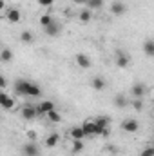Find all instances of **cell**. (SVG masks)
Wrapping results in <instances>:
<instances>
[{
	"mask_svg": "<svg viewBox=\"0 0 154 156\" xmlns=\"http://www.w3.org/2000/svg\"><path fill=\"white\" fill-rule=\"evenodd\" d=\"M31 85H33V82H31V80H26V78H18V80H15V83H13L15 93L20 94V96H29Z\"/></svg>",
	"mask_w": 154,
	"mask_h": 156,
	"instance_id": "obj_1",
	"label": "cell"
},
{
	"mask_svg": "<svg viewBox=\"0 0 154 156\" xmlns=\"http://www.w3.org/2000/svg\"><path fill=\"white\" fill-rule=\"evenodd\" d=\"M94 123H96V136H109V118L98 116L94 118Z\"/></svg>",
	"mask_w": 154,
	"mask_h": 156,
	"instance_id": "obj_2",
	"label": "cell"
},
{
	"mask_svg": "<svg viewBox=\"0 0 154 156\" xmlns=\"http://www.w3.org/2000/svg\"><path fill=\"white\" fill-rule=\"evenodd\" d=\"M114 62H116V66H118L120 69H125V67L131 64V58H129V55H127L125 51L118 49V51L114 53Z\"/></svg>",
	"mask_w": 154,
	"mask_h": 156,
	"instance_id": "obj_3",
	"label": "cell"
},
{
	"mask_svg": "<svg viewBox=\"0 0 154 156\" xmlns=\"http://www.w3.org/2000/svg\"><path fill=\"white\" fill-rule=\"evenodd\" d=\"M145 94H147V85L145 83L138 82L131 87V96L132 98H145Z\"/></svg>",
	"mask_w": 154,
	"mask_h": 156,
	"instance_id": "obj_4",
	"label": "cell"
},
{
	"mask_svg": "<svg viewBox=\"0 0 154 156\" xmlns=\"http://www.w3.org/2000/svg\"><path fill=\"white\" fill-rule=\"evenodd\" d=\"M138 129H140V123L134 118H125L121 122V131H125V133H136Z\"/></svg>",
	"mask_w": 154,
	"mask_h": 156,
	"instance_id": "obj_5",
	"label": "cell"
},
{
	"mask_svg": "<svg viewBox=\"0 0 154 156\" xmlns=\"http://www.w3.org/2000/svg\"><path fill=\"white\" fill-rule=\"evenodd\" d=\"M20 115L24 120H33V118L38 116V109H37V105H24L22 109H20Z\"/></svg>",
	"mask_w": 154,
	"mask_h": 156,
	"instance_id": "obj_6",
	"label": "cell"
},
{
	"mask_svg": "<svg viewBox=\"0 0 154 156\" xmlns=\"http://www.w3.org/2000/svg\"><path fill=\"white\" fill-rule=\"evenodd\" d=\"M37 109H38V116H45L47 113L54 111L56 107H54V102H51V100H44V102H40L38 105H37Z\"/></svg>",
	"mask_w": 154,
	"mask_h": 156,
	"instance_id": "obj_7",
	"label": "cell"
},
{
	"mask_svg": "<svg viewBox=\"0 0 154 156\" xmlns=\"http://www.w3.org/2000/svg\"><path fill=\"white\" fill-rule=\"evenodd\" d=\"M22 154L24 156H40V149L37 144L29 142V144H24L22 145Z\"/></svg>",
	"mask_w": 154,
	"mask_h": 156,
	"instance_id": "obj_8",
	"label": "cell"
},
{
	"mask_svg": "<svg viewBox=\"0 0 154 156\" xmlns=\"http://www.w3.org/2000/svg\"><path fill=\"white\" fill-rule=\"evenodd\" d=\"M75 64L80 69H89L91 67V58L87 55H83V53H78L76 56H75Z\"/></svg>",
	"mask_w": 154,
	"mask_h": 156,
	"instance_id": "obj_9",
	"label": "cell"
},
{
	"mask_svg": "<svg viewBox=\"0 0 154 156\" xmlns=\"http://www.w3.org/2000/svg\"><path fill=\"white\" fill-rule=\"evenodd\" d=\"M111 13L116 15V16H121V15L127 13V5H125L121 0H114V2L111 4Z\"/></svg>",
	"mask_w": 154,
	"mask_h": 156,
	"instance_id": "obj_10",
	"label": "cell"
},
{
	"mask_svg": "<svg viewBox=\"0 0 154 156\" xmlns=\"http://www.w3.org/2000/svg\"><path fill=\"white\" fill-rule=\"evenodd\" d=\"M0 105H2L5 111H11V109L15 107V100H13V98H9L5 91H2V93H0Z\"/></svg>",
	"mask_w": 154,
	"mask_h": 156,
	"instance_id": "obj_11",
	"label": "cell"
},
{
	"mask_svg": "<svg viewBox=\"0 0 154 156\" xmlns=\"http://www.w3.org/2000/svg\"><path fill=\"white\" fill-rule=\"evenodd\" d=\"M82 129L85 131V136H96V123H94V120L82 122Z\"/></svg>",
	"mask_w": 154,
	"mask_h": 156,
	"instance_id": "obj_12",
	"label": "cell"
},
{
	"mask_svg": "<svg viewBox=\"0 0 154 156\" xmlns=\"http://www.w3.org/2000/svg\"><path fill=\"white\" fill-rule=\"evenodd\" d=\"M5 18H7L11 24H16V22H20V20H22V13H20L16 7H11V9L5 13Z\"/></svg>",
	"mask_w": 154,
	"mask_h": 156,
	"instance_id": "obj_13",
	"label": "cell"
},
{
	"mask_svg": "<svg viewBox=\"0 0 154 156\" xmlns=\"http://www.w3.org/2000/svg\"><path fill=\"white\" fill-rule=\"evenodd\" d=\"M44 31H45V35H47V37H58V35L62 33V26H60L58 22H53L51 26L44 27Z\"/></svg>",
	"mask_w": 154,
	"mask_h": 156,
	"instance_id": "obj_14",
	"label": "cell"
},
{
	"mask_svg": "<svg viewBox=\"0 0 154 156\" xmlns=\"http://www.w3.org/2000/svg\"><path fill=\"white\" fill-rule=\"evenodd\" d=\"M105 80H103V76H93L91 78V87L94 89V91H103L105 89Z\"/></svg>",
	"mask_w": 154,
	"mask_h": 156,
	"instance_id": "obj_15",
	"label": "cell"
},
{
	"mask_svg": "<svg viewBox=\"0 0 154 156\" xmlns=\"http://www.w3.org/2000/svg\"><path fill=\"white\" fill-rule=\"evenodd\" d=\"M143 53H145V56H149V58H154V40L149 38L143 42Z\"/></svg>",
	"mask_w": 154,
	"mask_h": 156,
	"instance_id": "obj_16",
	"label": "cell"
},
{
	"mask_svg": "<svg viewBox=\"0 0 154 156\" xmlns=\"http://www.w3.org/2000/svg\"><path fill=\"white\" fill-rule=\"evenodd\" d=\"M69 134H71V138H73V140H83V138H85V131L82 129V125L73 127V129L69 131Z\"/></svg>",
	"mask_w": 154,
	"mask_h": 156,
	"instance_id": "obj_17",
	"label": "cell"
},
{
	"mask_svg": "<svg viewBox=\"0 0 154 156\" xmlns=\"http://www.w3.org/2000/svg\"><path fill=\"white\" fill-rule=\"evenodd\" d=\"M58 142H60V136H58L56 133H51V134L45 138V147L53 149V147H56V145H58Z\"/></svg>",
	"mask_w": 154,
	"mask_h": 156,
	"instance_id": "obj_18",
	"label": "cell"
},
{
	"mask_svg": "<svg viewBox=\"0 0 154 156\" xmlns=\"http://www.w3.org/2000/svg\"><path fill=\"white\" fill-rule=\"evenodd\" d=\"M114 105L118 109H125L129 105V100L125 98V94H116L114 96Z\"/></svg>",
	"mask_w": 154,
	"mask_h": 156,
	"instance_id": "obj_19",
	"label": "cell"
},
{
	"mask_svg": "<svg viewBox=\"0 0 154 156\" xmlns=\"http://www.w3.org/2000/svg\"><path fill=\"white\" fill-rule=\"evenodd\" d=\"M78 18H80V22L82 24H87V22H91V18H93V13H91V9L87 7V9H82L80 11V15H78Z\"/></svg>",
	"mask_w": 154,
	"mask_h": 156,
	"instance_id": "obj_20",
	"label": "cell"
},
{
	"mask_svg": "<svg viewBox=\"0 0 154 156\" xmlns=\"http://www.w3.org/2000/svg\"><path fill=\"white\" fill-rule=\"evenodd\" d=\"M13 58V53H11V49H7V47H4L2 51H0V62H9Z\"/></svg>",
	"mask_w": 154,
	"mask_h": 156,
	"instance_id": "obj_21",
	"label": "cell"
},
{
	"mask_svg": "<svg viewBox=\"0 0 154 156\" xmlns=\"http://www.w3.org/2000/svg\"><path fill=\"white\" fill-rule=\"evenodd\" d=\"M71 151L75 154H80L83 151V140H73V145H71Z\"/></svg>",
	"mask_w": 154,
	"mask_h": 156,
	"instance_id": "obj_22",
	"label": "cell"
},
{
	"mask_svg": "<svg viewBox=\"0 0 154 156\" xmlns=\"http://www.w3.org/2000/svg\"><path fill=\"white\" fill-rule=\"evenodd\" d=\"M45 118H47L49 122H53V123H58V122L62 120V115H60V113H58V111L54 109V111H51V113H47V115H45Z\"/></svg>",
	"mask_w": 154,
	"mask_h": 156,
	"instance_id": "obj_23",
	"label": "cell"
},
{
	"mask_svg": "<svg viewBox=\"0 0 154 156\" xmlns=\"http://www.w3.org/2000/svg\"><path fill=\"white\" fill-rule=\"evenodd\" d=\"M89 9H102L103 7V0H87L85 4Z\"/></svg>",
	"mask_w": 154,
	"mask_h": 156,
	"instance_id": "obj_24",
	"label": "cell"
},
{
	"mask_svg": "<svg viewBox=\"0 0 154 156\" xmlns=\"http://www.w3.org/2000/svg\"><path fill=\"white\" fill-rule=\"evenodd\" d=\"M131 107H132L134 111H142V109H143V98H132Z\"/></svg>",
	"mask_w": 154,
	"mask_h": 156,
	"instance_id": "obj_25",
	"label": "cell"
},
{
	"mask_svg": "<svg viewBox=\"0 0 154 156\" xmlns=\"http://www.w3.org/2000/svg\"><path fill=\"white\" fill-rule=\"evenodd\" d=\"M33 38H35V37H33L31 31H22V33H20V40H22L24 44H31Z\"/></svg>",
	"mask_w": 154,
	"mask_h": 156,
	"instance_id": "obj_26",
	"label": "cell"
},
{
	"mask_svg": "<svg viewBox=\"0 0 154 156\" xmlns=\"http://www.w3.org/2000/svg\"><path fill=\"white\" fill-rule=\"evenodd\" d=\"M54 20H53V16L51 15H42L40 16V24H42V27H47V26H51Z\"/></svg>",
	"mask_w": 154,
	"mask_h": 156,
	"instance_id": "obj_27",
	"label": "cell"
},
{
	"mask_svg": "<svg viewBox=\"0 0 154 156\" xmlns=\"http://www.w3.org/2000/svg\"><path fill=\"white\" fill-rule=\"evenodd\" d=\"M140 156H154V145H151V147H145V149L140 153Z\"/></svg>",
	"mask_w": 154,
	"mask_h": 156,
	"instance_id": "obj_28",
	"label": "cell"
},
{
	"mask_svg": "<svg viewBox=\"0 0 154 156\" xmlns=\"http://www.w3.org/2000/svg\"><path fill=\"white\" fill-rule=\"evenodd\" d=\"M0 87H2V91H5V87H7V80H5V76H0Z\"/></svg>",
	"mask_w": 154,
	"mask_h": 156,
	"instance_id": "obj_29",
	"label": "cell"
},
{
	"mask_svg": "<svg viewBox=\"0 0 154 156\" xmlns=\"http://www.w3.org/2000/svg\"><path fill=\"white\" fill-rule=\"evenodd\" d=\"M53 2H54V0H38L40 5H53Z\"/></svg>",
	"mask_w": 154,
	"mask_h": 156,
	"instance_id": "obj_30",
	"label": "cell"
},
{
	"mask_svg": "<svg viewBox=\"0 0 154 156\" xmlns=\"http://www.w3.org/2000/svg\"><path fill=\"white\" fill-rule=\"evenodd\" d=\"M73 4H76V5H85L87 0H73Z\"/></svg>",
	"mask_w": 154,
	"mask_h": 156,
	"instance_id": "obj_31",
	"label": "cell"
},
{
	"mask_svg": "<svg viewBox=\"0 0 154 156\" xmlns=\"http://www.w3.org/2000/svg\"><path fill=\"white\" fill-rule=\"evenodd\" d=\"M116 156H121V154H116Z\"/></svg>",
	"mask_w": 154,
	"mask_h": 156,
	"instance_id": "obj_32",
	"label": "cell"
},
{
	"mask_svg": "<svg viewBox=\"0 0 154 156\" xmlns=\"http://www.w3.org/2000/svg\"><path fill=\"white\" fill-rule=\"evenodd\" d=\"M152 145H154V140H152Z\"/></svg>",
	"mask_w": 154,
	"mask_h": 156,
	"instance_id": "obj_33",
	"label": "cell"
}]
</instances>
